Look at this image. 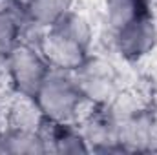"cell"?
I'll return each instance as SVG.
<instances>
[{
	"label": "cell",
	"mask_w": 157,
	"mask_h": 155,
	"mask_svg": "<svg viewBox=\"0 0 157 155\" xmlns=\"http://www.w3.org/2000/svg\"><path fill=\"white\" fill-rule=\"evenodd\" d=\"M148 2H150V0H148Z\"/></svg>",
	"instance_id": "15"
},
{
	"label": "cell",
	"mask_w": 157,
	"mask_h": 155,
	"mask_svg": "<svg viewBox=\"0 0 157 155\" xmlns=\"http://www.w3.org/2000/svg\"><path fill=\"white\" fill-rule=\"evenodd\" d=\"M119 120V144L122 152H152L157 148V113L139 104H110Z\"/></svg>",
	"instance_id": "4"
},
{
	"label": "cell",
	"mask_w": 157,
	"mask_h": 155,
	"mask_svg": "<svg viewBox=\"0 0 157 155\" xmlns=\"http://www.w3.org/2000/svg\"><path fill=\"white\" fill-rule=\"evenodd\" d=\"M2 64L6 68L11 89L15 93L33 97L51 70V64L40 49V46L28 40H20L7 53Z\"/></svg>",
	"instance_id": "3"
},
{
	"label": "cell",
	"mask_w": 157,
	"mask_h": 155,
	"mask_svg": "<svg viewBox=\"0 0 157 155\" xmlns=\"http://www.w3.org/2000/svg\"><path fill=\"white\" fill-rule=\"evenodd\" d=\"M146 4L148 0H104V22L113 33L141 15H146Z\"/></svg>",
	"instance_id": "11"
},
{
	"label": "cell",
	"mask_w": 157,
	"mask_h": 155,
	"mask_svg": "<svg viewBox=\"0 0 157 155\" xmlns=\"http://www.w3.org/2000/svg\"><path fill=\"white\" fill-rule=\"evenodd\" d=\"M73 2L75 0H26L22 13L24 18L33 26L48 29L73 11Z\"/></svg>",
	"instance_id": "9"
},
{
	"label": "cell",
	"mask_w": 157,
	"mask_h": 155,
	"mask_svg": "<svg viewBox=\"0 0 157 155\" xmlns=\"http://www.w3.org/2000/svg\"><path fill=\"white\" fill-rule=\"evenodd\" d=\"M13 7V4L9 2V0H0V17L7 11V9H11Z\"/></svg>",
	"instance_id": "13"
},
{
	"label": "cell",
	"mask_w": 157,
	"mask_h": 155,
	"mask_svg": "<svg viewBox=\"0 0 157 155\" xmlns=\"http://www.w3.org/2000/svg\"><path fill=\"white\" fill-rule=\"evenodd\" d=\"M24 28V13H18L15 7L7 9L0 17V62L7 57V53L22 40Z\"/></svg>",
	"instance_id": "12"
},
{
	"label": "cell",
	"mask_w": 157,
	"mask_h": 155,
	"mask_svg": "<svg viewBox=\"0 0 157 155\" xmlns=\"http://www.w3.org/2000/svg\"><path fill=\"white\" fill-rule=\"evenodd\" d=\"M2 113H4L6 128H15V130L42 131L48 122L33 95H22L15 91Z\"/></svg>",
	"instance_id": "8"
},
{
	"label": "cell",
	"mask_w": 157,
	"mask_h": 155,
	"mask_svg": "<svg viewBox=\"0 0 157 155\" xmlns=\"http://www.w3.org/2000/svg\"><path fill=\"white\" fill-rule=\"evenodd\" d=\"M35 99L46 120L57 124L80 120L84 108L88 106L75 82L73 71L53 66L37 89Z\"/></svg>",
	"instance_id": "2"
},
{
	"label": "cell",
	"mask_w": 157,
	"mask_h": 155,
	"mask_svg": "<svg viewBox=\"0 0 157 155\" xmlns=\"http://www.w3.org/2000/svg\"><path fill=\"white\" fill-rule=\"evenodd\" d=\"M113 46L128 62H139L157 47V22L146 13L113 31Z\"/></svg>",
	"instance_id": "6"
},
{
	"label": "cell",
	"mask_w": 157,
	"mask_h": 155,
	"mask_svg": "<svg viewBox=\"0 0 157 155\" xmlns=\"http://www.w3.org/2000/svg\"><path fill=\"white\" fill-rule=\"evenodd\" d=\"M73 77L88 106H108L121 93L117 73L102 57L90 55L73 70Z\"/></svg>",
	"instance_id": "5"
},
{
	"label": "cell",
	"mask_w": 157,
	"mask_h": 155,
	"mask_svg": "<svg viewBox=\"0 0 157 155\" xmlns=\"http://www.w3.org/2000/svg\"><path fill=\"white\" fill-rule=\"evenodd\" d=\"M4 130H6V124H4V113L0 112V139H2V133H4Z\"/></svg>",
	"instance_id": "14"
},
{
	"label": "cell",
	"mask_w": 157,
	"mask_h": 155,
	"mask_svg": "<svg viewBox=\"0 0 157 155\" xmlns=\"http://www.w3.org/2000/svg\"><path fill=\"white\" fill-rule=\"evenodd\" d=\"M91 44L93 28L90 20L77 11H70L44 31L40 49L53 68L73 71L91 55Z\"/></svg>",
	"instance_id": "1"
},
{
	"label": "cell",
	"mask_w": 157,
	"mask_h": 155,
	"mask_svg": "<svg viewBox=\"0 0 157 155\" xmlns=\"http://www.w3.org/2000/svg\"><path fill=\"white\" fill-rule=\"evenodd\" d=\"M80 130L91 152H122L119 144V120L108 106H91L86 115L80 117Z\"/></svg>",
	"instance_id": "7"
},
{
	"label": "cell",
	"mask_w": 157,
	"mask_h": 155,
	"mask_svg": "<svg viewBox=\"0 0 157 155\" xmlns=\"http://www.w3.org/2000/svg\"><path fill=\"white\" fill-rule=\"evenodd\" d=\"M48 142L42 131H28L6 128L0 139V153L13 155H40L48 153Z\"/></svg>",
	"instance_id": "10"
}]
</instances>
